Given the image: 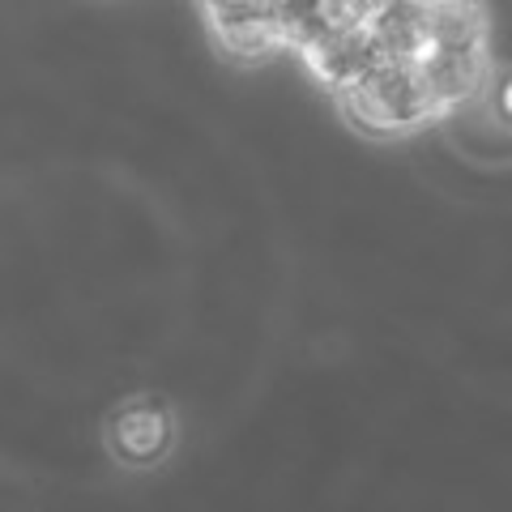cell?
Listing matches in <instances>:
<instances>
[{
	"label": "cell",
	"mask_w": 512,
	"mask_h": 512,
	"mask_svg": "<svg viewBox=\"0 0 512 512\" xmlns=\"http://www.w3.org/2000/svg\"><path fill=\"white\" fill-rule=\"evenodd\" d=\"M495 107H500V116H504V120H512V73L504 77L500 94H495Z\"/></svg>",
	"instance_id": "cell-7"
},
{
	"label": "cell",
	"mask_w": 512,
	"mask_h": 512,
	"mask_svg": "<svg viewBox=\"0 0 512 512\" xmlns=\"http://www.w3.org/2000/svg\"><path fill=\"white\" fill-rule=\"evenodd\" d=\"M210 30L218 47L244 64H261L278 52H291L286 26L274 9L265 5H244V9H227V13H210Z\"/></svg>",
	"instance_id": "cell-5"
},
{
	"label": "cell",
	"mask_w": 512,
	"mask_h": 512,
	"mask_svg": "<svg viewBox=\"0 0 512 512\" xmlns=\"http://www.w3.org/2000/svg\"><path fill=\"white\" fill-rule=\"evenodd\" d=\"M427 35L440 47H487V9L478 0H427Z\"/></svg>",
	"instance_id": "cell-6"
},
{
	"label": "cell",
	"mask_w": 512,
	"mask_h": 512,
	"mask_svg": "<svg viewBox=\"0 0 512 512\" xmlns=\"http://www.w3.org/2000/svg\"><path fill=\"white\" fill-rule=\"evenodd\" d=\"M342 116L367 137H402L410 128L436 120V99L414 60H380L363 77L338 90Z\"/></svg>",
	"instance_id": "cell-1"
},
{
	"label": "cell",
	"mask_w": 512,
	"mask_h": 512,
	"mask_svg": "<svg viewBox=\"0 0 512 512\" xmlns=\"http://www.w3.org/2000/svg\"><path fill=\"white\" fill-rule=\"evenodd\" d=\"M205 13H227V9H244V5H261V0H201Z\"/></svg>",
	"instance_id": "cell-8"
},
{
	"label": "cell",
	"mask_w": 512,
	"mask_h": 512,
	"mask_svg": "<svg viewBox=\"0 0 512 512\" xmlns=\"http://www.w3.org/2000/svg\"><path fill=\"white\" fill-rule=\"evenodd\" d=\"M299 60L320 86H329L338 94L342 86H350L355 77H363L372 64L384 60L380 43L372 35V26H350V30H320L316 39H308L299 47Z\"/></svg>",
	"instance_id": "cell-2"
},
{
	"label": "cell",
	"mask_w": 512,
	"mask_h": 512,
	"mask_svg": "<svg viewBox=\"0 0 512 512\" xmlns=\"http://www.w3.org/2000/svg\"><path fill=\"white\" fill-rule=\"evenodd\" d=\"M107 444L111 453L128 466H154L175 444V419L158 397H133L107 419Z\"/></svg>",
	"instance_id": "cell-3"
},
{
	"label": "cell",
	"mask_w": 512,
	"mask_h": 512,
	"mask_svg": "<svg viewBox=\"0 0 512 512\" xmlns=\"http://www.w3.org/2000/svg\"><path fill=\"white\" fill-rule=\"evenodd\" d=\"M423 82L431 90V99H436V111L448 116V111H457L461 103H470L478 90L487 82V47H440V43H427L419 56Z\"/></svg>",
	"instance_id": "cell-4"
}]
</instances>
